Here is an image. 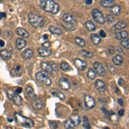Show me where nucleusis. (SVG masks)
Listing matches in <instances>:
<instances>
[{"instance_id": "nucleus-1", "label": "nucleus", "mask_w": 129, "mask_h": 129, "mask_svg": "<svg viewBox=\"0 0 129 129\" xmlns=\"http://www.w3.org/2000/svg\"><path fill=\"white\" fill-rule=\"evenodd\" d=\"M40 6L46 12L52 14H57L59 10V5L54 1L52 0H42L40 2Z\"/></svg>"}, {"instance_id": "nucleus-2", "label": "nucleus", "mask_w": 129, "mask_h": 129, "mask_svg": "<svg viewBox=\"0 0 129 129\" xmlns=\"http://www.w3.org/2000/svg\"><path fill=\"white\" fill-rule=\"evenodd\" d=\"M28 22L32 25L34 28H42L45 24V20L43 16H41L38 14L35 13H29L28 15Z\"/></svg>"}, {"instance_id": "nucleus-3", "label": "nucleus", "mask_w": 129, "mask_h": 129, "mask_svg": "<svg viewBox=\"0 0 129 129\" xmlns=\"http://www.w3.org/2000/svg\"><path fill=\"white\" fill-rule=\"evenodd\" d=\"M15 119L16 121L22 126H24V127L27 128H30L34 126V121L30 118H27L18 113H15Z\"/></svg>"}, {"instance_id": "nucleus-4", "label": "nucleus", "mask_w": 129, "mask_h": 129, "mask_svg": "<svg viewBox=\"0 0 129 129\" xmlns=\"http://www.w3.org/2000/svg\"><path fill=\"white\" fill-rule=\"evenodd\" d=\"M81 122V118L78 114H73L64 122V126L66 129H73L75 126L79 125Z\"/></svg>"}, {"instance_id": "nucleus-5", "label": "nucleus", "mask_w": 129, "mask_h": 129, "mask_svg": "<svg viewBox=\"0 0 129 129\" xmlns=\"http://www.w3.org/2000/svg\"><path fill=\"white\" fill-rule=\"evenodd\" d=\"M35 78H36V79L38 80L39 82L47 85V86H50V85L52 84V79L50 78L49 75L47 74V72H43V71L37 72L36 75H35Z\"/></svg>"}, {"instance_id": "nucleus-6", "label": "nucleus", "mask_w": 129, "mask_h": 129, "mask_svg": "<svg viewBox=\"0 0 129 129\" xmlns=\"http://www.w3.org/2000/svg\"><path fill=\"white\" fill-rule=\"evenodd\" d=\"M7 95H8V97H9L16 105L21 106L22 104V98L18 94H16V93L14 92V90H12V89H8Z\"/></svg>"}, {"instance_id": "nucleus-7", "label": "nucleus", "mask_w": 129, "mask_h": 129, "mask_svg": "<svg viewBox=\"0 0 129 129\" xmlns=\"http://www.w3.org/2000/svg\"><path fill=\"white\" fill-rule=\"evenodd\" d=\"M91 15H92V17L94 19L95 22H96L97 23L99 24H104L105 23V17L103 16V14L99 10L97 9H94L91 12Z\"/></svg>"}, {"instance_id": "nucleus-8", "label": "nucleus", "mask_w": 129, "mask_h": 129, "mask_svg": "<svg viewBox=\"0 0 129 129\" xmlns=\"http://www.w3.org/2000/svg\"><path fill=\"white\" fill-rule=\"evenodd\" d=\"M95 106V99L93 98L91 95H84V107L86 109H94Z\"/></svg>"}, {"instance_id": "nucleus-9", "label": "nucleus", "mask_w": 129, "mask_h": 129, "mask_svg": "<svg viewBox=\"0 0 129 129\" xmlns=\"http://www.w3.org/2000/svg\"><path fill=\"white\" fill-rule=\"evenodd\" d=\"M62 20L64 22V24L66 25H72V26H75L77 24V20L72 14L70 13H66L62 16Z\"/></svg>"}, {"instance_id": "nucleus-10", "label": "nucleus", "mask_w": 129, "mask_h": 129, "mask_svg": "<svg viewBox=\"0 0 129 129\" xmlns=\"http://www.w3.org/2000/svg\"><path fill=\"white\" fill-rule=\"evenodd\" d=\"M93 70L95 71V73H97L100 76H104L106 73V71L105 68L103 67V66L102 64L100 62H95L93 64Z\"/></svg>"}, {"instance_id": "nucleus-11", "label": "nucleus", "mask_w": 129, "mask_h": 129, "mask_svg": "<svg viewBox=\"0 0 129 129\" xmlns=\"http://www.w3.org/2000/svg\"><path fill=\"white\" fill-rule=\"evenodd\" d=\"M126 25H127V22H126V21H120V22H118L116 24H114L113 26V33H117V32H120V31H121L123 28H125L126 27Z\"/></svg>"}, {"instance_id": "nucleus-12", "label": "nucleus", "mask_w": 129, "mask_h": 129, "mask_svg": "<svg viewBox=\"0 0 129 129\" xmlns=\"http://www.w3.org/2000/svg\"><path fill=\"white\" fill-rule=\"evenodd\" d=\"M31 105H32L33 109H35V110H41L43 109V107H44V103H43V102L39 98H37V97L32 100V102H31Z\"/></svg>"}, {"instance_id": "nucleus-13", "label": "nucleus", "mask_w": 129, "mask_h": 129, "mask_svg": "<svg viewBox=\"0 0 129 129\" xmlns=\"http://www.w3.org/2000/svg\"><path fill=\"white\" fill-rule=\"evenodd\" d=\"M41 66L42 68L43 72H47V74H54L55 72H53V67H52L51 62H42L41 64Z\"/></svg>"}, {"instance_id": "nucleus-14", "label": "nucleus", "mask_w": 129, "mask_h": 129, "mask_svg": "<svg viewBox=\"0 0 129 129\" xmlns=\"http://www.w3.org/2000/svg\"><path fill=\"white\" fill-rule=\"evenodd\" d=\"M59 87L64 90H69L71 88V84L70 82L68 81V79L64 78H61L59 80Z\"/></svg>"}, {"instance_id": "nucleus-15", "label": "nucleus", "mask_w": 129, "mask_h": 129, "mask_svg": "<svg viewBox=\"0 0 129 129\" xmlns=\"http://www.w3.org/2000/svg\"><path fill=\"white\" fill-rule=\"evenodd\" d=\"M74 64H75V66H76V67L80 71H84L87 68V63L83 59H74Z\"/></svg>"}, {"instance_id": "nucleus-16", "label": "nucleus", "mask_w": 129, "mask_h": 129, "mask_svg": "<svg viewBox=\"0 0 129 129\" xmlns=\"http://www.w3.org/2000/svg\"><path fill=\"white\" fill-rule=\"evenodd\" d=\"M95 89H96L97 90L99 91V92H104V91L106 90V84H105V83L103 82V80H101V79H98V80L95 81Z\"/></svg>"}, {"instance_id": "nucleus-17", "label": "nucleus", "mask_w": 129, "mask_h": 129, "mask_svg": "<svg viewBox=\"0 0 129 129\" xmlns=\"http://www.w3.org/2000/svg\"><path fill=\"white\" fill-rule=\"evenodd\" d=\"M52 50L50 48H46V47H39L38 48V53L41 57H47L52 54Z\"/></svg>"}, {"instance_id": "nucleus-18", "label": "nucleus", "mask_w": 129, "mask_h": 129, "mask_svg": "<svg viewBox=\"0 0 129 129\" xmlns=\"http://www.w3.org/2000/svg\"><path fill=\"white\" fill-rule=\"evenodd\" d=\"M33 55H34V52H33V50L30 49V48H28V49H25L24 51L22 52V57L23 59L28 60V59H30L31 58L33 57Z\"/></svg>"}, {"instance_id": "nucleus-19", "label": "nucleus", "mask_w": 129, "mask_h": 129, "mask_svg": "<svg viewBox=\"0 0 129 129\" xmlns=\"http://www.w3.org/2000/svg\"><path fill=\"white\" fill-rule=\"evenodd\" d=\"M27 46V41L22 38H17L16 40V47L17 49L22 50Z\"/></svg>"}, {"instance_id": "nucleus-20", "label": "nucleus", "mask_w": 129, "mask_h": 129, "mask_svg": "<svg viewBox=\"0 0 129 129\" xmlns=\"http://www.w3.org/2000/svg\"><path fill=\"white\" fill-rule=\"evenodd\" d=\"M51 94L54 97H58V98H59L60 100L66 99V96H64V95L63 94V93H62L61 91L56 89H51Z\"/></svg>"}, {"instance_id": "nucleus-21", "label": "nucleus", "mask_w": 129, "mask_h": 129, "mask_svg": "<svg viewBox=\"0 0 129 129\" xmlns=\"http://www.w3.org/2000/svg\"><path fill=\"white\" fill-rule=\"evenodd\" d=\"M16 34H17L18 35H20L22 39L29 37V33H28L26 29H24V28H16Z\"/></svg>"}, {"instance_id": "nucleus-22", "label": "nucleus", "mask_w": 129, "mask_h": 129, "mask_svg": "<svg viewBox=\"0 0 129 129\" xmlns=\"http://www.w3.org/2000/svg\"><path fill=\"white\" fill-rule=\"evenodd\" d=\"M115 38L117 40H123V39L128 38V32L126 30H121L120 32L115 33Z\"/></svg>"}, {"instance_id": "nucleus-23", "label": "nucleus", "mask_w": 129, "mask_h": 129, "mask_svg": "<svg viewBox=\"0 0 129 129\" xmlns=\"http://www.w3.org/2000/svg\"><path fill=\"white\" fill-rule=\"evenodd\" d=\"M0 57L5 60H9L10 59V58H11V53H10V52L9 50L3 49L0 51Z\"/></svg>"}, {"instance_id": "nucleus-24", "label": "nucleus", "mask_w": 129, "mask_h": 129, "mask_svg": "<svg viewBox=\"0 0 129 129\" xmlns=\"http://www.w3.org/2000/svg\"><path fill=\"white\" fill-rule=\"evenodd\" d=\"M48 28H49L50 32H51L52 34H53V35H60L63 34V31L60 29L59 28H57V27H55V26H50Z\"/></svg>"}, {"instance_id": "nucleus-25", "label": "nucleus", "mask_w": 129, "mask_h": 129, "mask_svg": "<svg viewBox=\"0 0 129 129\" xmlns=\"http://www.w3.org/2000/svg\"><path fill=\"white\" fill-rule=\"evenodd\" d=\"M90 40H91V41H92V43L94 45H99L100 43H101V41H102L100 36L98 35H96V34L91 35H90Z\"/></svg>"}, {"instance_id": "nucleus-26", "label": "nucleus", "mask_w": 129, "mask_h": 129, "mask_svg": "<svg viewBox=\"0 0 129 129\" xmlns=\"http://www.w3.org/2000/svg\"><path fill=\"white\" fill-rule=\"evenodd\" d=\"M122 62H123V58H122V56H120V54L115 55L113 58V63L115 64V66H121Z\"/></svg>"}, {"instance_id": "nucleus-27", "label": "nucleus", "mask_w": 129, "mask_h": 129, "mask_svg": "<svg viewBox=\"0 0 129 129\" xmlns=\"http://www.w3.org/2000/svg\"><path fill=\"white\" fill-rule=\"evenodd\" d=\"M13 72H14V73H15L16 76H17V77L22 76V66H20V64H16V66H14V68H13Z\"/></svg>"}, {"instance_id": "nucleus-28", "label": "nucleus", "mask_w": 129, "mask_h": 129, "mask_svg": "<svg viewBox=\"0 0 129 129\" xmlns=\"http://www.w3.org/2000/svg\"><path fill=\"white\" fill-rule=\"evenodd\" d=\"M84 26L86 27L87 29L89 31H91V32L95 31V28H96V27H95V25L94 24V22H91V21H87V22L84 23Z\"/></svg>"}, {"instance_id": "nucleus-29", "label": "nucleus", "mask_w": 129, "mask_h": 129, "mask_svg": "<svg viewBox=\"0 0 129 129\" xmlns=\"http://www.w3.org/2000/svg\"><path fill=\"white\" fill-rule=\"evenodd\" d=\"M101 5L105 8L113 7L114 5V1L113 0H103V1H101Z\"/></svg>"}, {"instance_id": "nucleus-30", "label": "nucleus", "mask_w": 129, "mask_h": 129, "mask_svg": "<svg viewBox=\"0 0 129 129\" xmlns=\"http://www.w3.org/2000/svg\"><path fill=\"white\" fill-rule=\"evenodd\" d=\"M111 14L112 16H119L120 14V7L117 5H114L111 8Z\"/></svg>"}, {"instance_id": "nucleus-31", "label": "nucleus", "mask_w": 129, "mask_h": 129, "mask_svg": "<svg viewBox=\"0 0 129 129\" xmlns=\"http://www.w3.org/2000/svg\"><path fill=\"white\" fill-rule=\"evenodd\" d=\"M26 94L28 95L29 97H31V98H33V99L36 98V95H35L34 89H33L31 86H27V88H26Z\"/></svg>"}, {"instance_id": "nucleus-32", "label": "nucleus", "mask_w": 129, "mask_h": 129, "mask_svg": "<svg viewBox=\"0 0 129 129\" xmlns=\"http://www.w3.org/2000/svg\"><path fill=\"white\" fill-rule=\"evenodd\" d=\"M60 68H61V70L63 71V72H68V71L72 70L70 64L66 61L61 62V64H60Z\"/></svg>"}, {"instance_id": "nucleus-33", "label": "nucleus", "mask_w": 129, "mask_h": 129, "mask_svg": "<svg viewBox=\"0 0 129 129\" xmlns=\"http://www.w3.org/2000/svg\"><path fill=\"white\" fill-rule=\"evenodd\" d=\"M75 42H76L77 45L81 47H85V45H86L85 41L84 39L80 38V37H76V38H75Z\"/></svg>"}, {"instance_id": "nucleus-34", "label": "nucleus", "mask_w": 129, "mask_h": 129, "mask_svg": "<svg viewBox=\"0 0 129 129\" xmlns=\"http://www.w3.org/2000/svg\"><path fill=\"white\" fill-rule=\"evenodd\" d=\"M95 76H96V73L95 72V71L93 69H89L88 72H87V77H88L89 79L90 80H94L95 78Z\"/></svg>"}, {"instance_id": "nucleus-35", "label": "nucleus", "mask_w": 129, "mask_h": 129, "mask_svg": "<svg viewBox=\"0 0 129 129\" xmlns=\"http://www.w3.org/2000/svg\"><path fill=\"white\" fill-rule=\"evenodd\" d=\"M83 126L85 129H90V124H89V121L86 116L83 117Z\"/></svg>"}, {"instance_id": "nucleus-36", "label": "nucleus", "mask_w": 129, "mask_h": 129, "mask_svg": "<svg viewBox=\"0 0 129 129\" xmlns=\"http://www.w3.org/2000/svg\"><path fill=\"white\" fill-rule=\"evenodd\" d=\"M120 45H121L123 47H125L126 49H128L129 48V40H128V38L121 40V41H120Z\"/></svg>"}, {"instance_id": "nucleus-37", "label": "nucleus", "mask_w": 129, "mask_h": 129, "mask_svg": "<svg viewBox=\"0 0 129 129\" xmlns=\"http://www.w3.org/2000/svg\"><path fill=\"white\" fill-rule=\"evenodd\" d=\"M81 53H82V54H84L85 57H87V58H92V56H93L92 53L86 51V50H82V51H81Z\"/></svg>"}, {"instance_id": "nucleus-38", "label": "nucleus", "mask_w": 129, "mask_h": 129, "mask_svg": "<svg viewBox=\"0 0 129 129\" xmlns=\"http://www.w3.org/2000/svg\"><path fill=\"white\" fill-rule=\"evenodd\" d=\"M106 18H107V21L109 22H113L114 21V16L112 15H107V16H106Z\"/></svg>"}, {"instance_id": "nucleus-39", "label": "nucleus", "mask_w": 129, "mask_h": 129, "mask_svg": "<svg viewBox=\"0 0 129 129\" xmlns=\"http://www.w3.org/2000/svg\"><path fill=\"white\" fill-rule=\"evenodd\" d=\"M51 64H52V67H53V72L56 73V72H58V66L54 63V62H51Z\"/></svg>"}, {"instance_id": "nucleus-40", "label": "nucleus", "mask_w": 129, "mask_h": 129, "mask_svg": "<svg viewBox=\"0 0 129 129\" xmlns=\"http://www.w3.org/2000/svg\"><path fill=\"white\" fill-rule=\"evenodd\" d=\"M99 36H100V38H101V37H103V38H105V37L107 36V35H106L105 31L103 30V29L100 30L99 31Z\"/></svg>"}, {"instance_id": "nucleus-41", "label": "nucleus", "mask_w": 129, "mask_h": 129, "mask_svg": "<svg viewBox=\"0 0 129 129\" xmlns=\"http://www.w3.org/2000/svg\"><path fill=\"white\" fill-rule=\"evenodd\" d=\"M22 91V88H20V87H17V88H16L15 89V90H14V92L16 93V94H18L19 95L21 92Z\"/></svg>"}, {"instance_id": "nucleus-42", "label": "nucleus", "mask_w": 129, "mask_h": 129, "mask_svg": "<svg viewBox=\"0 0 129 129\" xmlns=\"http://www.w3.org/2000/svg\"><path fill=\"white\" fill-rule=\"evenodd\" d=\"M50 42H48V41H46V42H44L42 44V47H46V48H50Z\"/></svg>"}, {"instance_id": "nucleus-43", "label": "nucleus", "mask_w": 129, "mask_h": 129, "mask_svg": "<svg viewBox=\"0 0 129 129\" xmlns=\"http://www.w3.org/2000/svg\"><path fill=\"white\" fill-rule=\"evenodd\" d=\"M114 52H115V50H114V47H109V54H114Z\"/></svg>"}, {"instance_id": "nucleus-44", "label": "nucleus", "mask_w": 129, "mask_h": 129, "mask_svg": "<svg viewBox=\"0 0 129 129\" xmlns=\"http://www.w3.org/2000/svg\"><path fill=\"white\" fill-rule=\"evenodd\" d=\"M124 113H125V110L124 109H120V110H119V112H118V114H119L120 116H123Z\"/></svg>"}, {"instance_id": "nucleus-45", "label": "nucleus", "mask_w": 129, "mask_h": 129, "mask_svg": "<svg viewBox=\"0 0 129 129\" xmlns=\"http://www.w3.org/2000/svg\"><path fill=\"white\" fill-rule=\"evenodd\" d=\"M5 41H2V40H0V47H5Z\"/></svg>"}, {"instance_id": "nucleus-46", "label": "nucleus", "mask_w": 129, "mask_h": 129, "mask_svg": "<svg viewBox=\"0 0 129 129\" xmlns=\"http://www.w3.org/2000/svg\"><path fill=\"white\" fill-rule=\"evenodd\" d=\"M6 14L5 13H0V18H5Z\"/></svg>"}, {"instance_id": "nucleus-47", "label": "nucleus", "mask_w": 129, "mask_h": 129, "mask_svg": "<svg viewBox=\"0 0 129 129\" xmlns=\"http://www.w3.org/2000/svg\"><path fill=\"white\" fill-rule=\"evenodd\" d=\"M118 103H119L120 106H123V101H122V99L118 100Z\"/></svg>"}, {"instance_id": "nucleus-48", "label": "nucleus", "mask_w": 129, "mask_h": 129, "mask_svg": "<svg viewBox=\"0 0 129 129\" xmlns=\"http://www.w3.org/2000/svg\"><path fill=\"white\" fill-rule=\"evenodd\" d=\"M109 68L110 69V72H115V71H114V68L113 67V66H109Z\"/></svg>"}, {"instance_id": "nucleus-49", "label": "nucleus", "mask_w": 129, "mask_h": 129, "mask_svg": "<svg viewBox=\"0 0 129 129\" xmlns=\"http://www.w3.org/2000/svg\"><path fill=\"white\" fill-rule=\"evenodd\" d=\"M85 4H86V5H91V4H92V1H91V0H86V1H85Z\"/></svg>"}, {"instance_id": "nucleus-50", "label": "nucleus", "mask_w": 129, "mask_h": 129, "mask_svg": "<svg viewBox=\"0 0 129 129\" xmlns=\"http://www.w3.org/2000/svg\"><path fill=\"white\" fill-rule=\"evenodd\" d=\"M118 83H119V84H120V85H122V84H123V83H124V81L122 80L121 78H120L119 81H118Z\"/></svg>"}, {"instance_id": "nucleus-51", "label": "nucleus", "mask_w": 129, "mask_h": 129, "mask_svg": "<svg viewBox=\"0 0 129 129\" xmlns=\"http://www.w3.org/2000/svg\"><path fill=\"white\" fill-rule=\"evenodd\" d=\"M117 51H118V52H120V53H123V51H122L120 47H117Z\"/></svg>"}, {"instance_id": "nucleus-52", "label": "nucleus", "mask_w": 129, "mask_h": 129, "mask_svg": "<svg viewBox=\"0 0 129 129\" xmlns=\"http://www.w3.org/2000/svg\"><path fill=\"white\" fill-rule=\"evenodd\" d=\"M43 38H44L45 40H47V35H44V36H43Z\"/></svg>"}, {"instance_id": "nucleus-53", "label": "nucleus", "mask_w": 129, "mask_h": 129, "mask_svg": "<svg viewBox=\"0 0 129 129\" xmlns=\"http://www.w3.org/2000/svg\"><path fill=\"white\" fill-rule=\"evenodd\" d=\"M8 121L11 122V121H12V119H9V118H8Z\"/></svg>"}, {"instance_id": "nucleus-54", "label": "nucleus", "mask_w": 129, "mask_h": 129, "mask_svg": "<svg viewBox=\"0 0 129 129\" xmlns=\"http://www.w3.org/2000/svg\"><path fill=\"white\" fill-rule=\"evenodd\" d=\"M7 129H11V127L10 126H7Z\"/></svg>"}, {"instance_id": "nucleus-55", "label": "nucleus", "mask_w": 129, "mask_h": 129, "mask_svg": "<svg viewBox=\"0 0 129 129\" xmlns=\"http://www.w3.org/2000/svg\"><path fill=\"white\" fill-rule=\"evenodd\" d=\"M2 35V31H1V29H0V35Z\"/></svg>"}, {"instance_id": "nucleus-56", "label": "nucleus", "mask_w": 129, "mask_h": 129, "mask_svg": "<svg viewBox=\"0 0 129 129\" xmlns=\"http://www.w3.org/2000/svg\"><path fill=\"white\" fill-rule=\"evenodd\" d=\"M104 129H110V128H109V127H105Z\"/></svg>"}]
</instances>
